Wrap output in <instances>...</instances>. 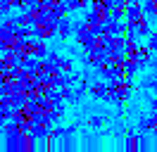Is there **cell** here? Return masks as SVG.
I'll return each mask as SVG.
<instances>
[{
    "instance_id": "cell-5",
    "label": "cell",
    "mask_w": 157,
    "mask_h": 152,
    "mask_svg": "<svg viewBox=\"0 0 157 152\" xmlns=\"http://www.w3.org/2000/svg\"><path fill=\"white\" fill-rule=\"evenodd\" d=\"M57 71H62V74L74 71V59L67 57V55H59V59H57Z\"/></svg>"
},
{
    "instance_id": "cell-15",
    "label": "cell",
    "mask_w": 157,
    "mask_h": 152,
    "mask_svg": "<svg viewBox=\"0 0 157 152\" xmlns=\"http://www.w3.org/2000/svg\"><path fill=\"white\" fill-rule=\"evenodd\" d=\"M128 2H140V0H128Z\"/></svg>"
},
{
    "instance_id": "cell-6",
    "label": "cell",
    "mask_w": 157,
    "mask_h": 152,
    "mask_svg": "<svg viewBox=\"0 0 157 152\" xmlns=\"http://www.w3.org/2000/svg\"><path fill=\"white\" fill-rule=\"evenodd\" d=\"M138 62L133 59V57H126V62H124V74H126V78H133V76L138 74Z\"/></svg>"
},
{
    "instance_id": "cell-1",
    "label": "cell",
    "mask_w": 157,
    "mask_h": 152,
    "mask_svg": "<svg viewBox=\"0 0 157 152\" xmlns=\"http://www.w3.org/2000/svg\"><path fill=\"white\" fill-rule=\"evenodd\" d=\"M138 131L145 133V135H155L157 133V112H150L145 116L138 119Z\"/></svg>"
},
{
    "instance_id": "cell-11",
    "label": "cell",
    "mask_w": 157,
    "mask_h": 152,
    "mask_svg": "<svg viewBox=\"0 0 157 152\" xmlns=\"http://www.w3.org/2000/svg\"><path fill=\"white\" fill-rule=\"evenodd\" d=\"M147 50H150V52H157V36H155V33H150V40H147Z\"/></svg>"
},
{
    "instance_id": "cell-12",
    "label": "cell",
    "mask_w": 157,
    "mask_h": 152,
    "mask_svg": "<svg viewBox=\"0 0 157 152\" xmlns=\"http://www.w3.org/2000/svg\"><path fill=\"white\" fill-rule=\"evenodd\" d=\"M88 124L93 126V128H100V126L105 124V119H102V116H90V119H88Z\"/></svg>"
},
{
    "instance_id": "cell-14",
    "label": "cell",
    "mask_w": 157,
    "mask_h": 152,
    "mask_svg": "<svg viewBox=\"0 0 157 152\" xmlns=\"http://www.w3.org/2000/svg\"><path fill=\"white\" fill-rule=\"evenodd\" d=\"M2 2H7L10 7H17V0H2Z\"/></svg>"
},
{
    "instance_id": "cell-4",
    "label": "cell",
    "mask_w": 157,
    "mask_h": 152,
    "mask_svg": "<svg viewBox=\"0 0 157 152\" xmlns=\"http://www.w3.org/2000/svg\"><path fill=\"white\" fill-rule=\"evenodd\" d=\"M140 7H143V14H147L150 21L157 17V0H140Z\"/></svg>"
},
{
    "instance_id": "cell-7",
    "label": "cell",
    "mask_w": 157,
    "mask_h": 152,
    "mask_svg": "<svg viewBox=\"0 0 157 152\" xmlns=\"http://www.w3.org/2000/svg\"><path fill=\"white\" fill-rule=\"evenodd\" d=\"M62 2H64L67 12H78V10H86V5L90 0H62Z\"/></svg>"
},
{
    "instance_id": "cell-13",
    "label": "cell",
    "mask_w": 157,
    "mask_h": 152,
    "mask_svg": "<svg viewBox=\"0 0 157 152\" xmlns=\"http://www.w3.org/2000/svg\"><path fill=\"white\" fill-rule=\"evenodd\" d=\"M10 5H7V2H2V0H0V19L2 17H7V14H10Z\"/></svg>"
},
{
    "instance_id": "cell-2",
    "label": "cell",
    "mask_w": 157,
    "mask_h": 152,
    "mask_svg": "<svg viewBox=\"0 0 157 152\" xmlns=\"http://www.w3.org/2000/svg\"><path fill=\"white\" fill-rule=\"evenodd\" d=\"M133 59L138 62V66L143 69V66H155V52H150L147 48H143V45H138L136 48V52H133Z\"/></svg>"
},
{
    "instance_id": "cell-8",
    "label": "cell",
    "mask_w": 157,
    "mask_h": 152,
    "mask_svg": "<svg viewBox=\"0 0 157 152\" xmlns=\"http://www.w3.org/2000/svg\"><path fill=\"white\" fill-rule=\"evenodd\" d=\"M126 152H138V133H126Z\"/></svg>"
},
{
    "instance_id": "cell-10",
    "label": "cell",
    "mask_w": 157,
    "mask_h": 152,
    "mask_svg": "<svg viewBox=\"0 0 157 152\" xmlns=\"http://www.w3.org/2000/svg\"><path fill=\"white\" fill-rule=\"evenodd\" d=\"M155 83H157L155 74H150V76H145V78H143V88H147L150 93H155Z\"/></svg>"
},
{
    "instance_id": "cell-3",
    "label": "cell",
    "mask_w": 157,
    "mask_h": 152,
    "mask_svg": "<svg viewBox=\"0 0 157 152\" xmlns=\"http://www.w3.org/2000/svg\"><path fill=\"white\" fill-rule=\"evenodd\" d=\"M55 36H57L59 40L71 38V21L67 19V14H64V17H59L57 21H55Z\"/></svg>"
},
{
    "instance_id": "cell-9",
    "label": "cell",
    "mask_w": 157,
    "mask_h": 152,
    "mask_svg": "<svg viewBox=\"0 0 157 152\" xmlns=\"http://www.w3.org/2000/svg\"><path fill=\"white\" fill-rule=\"evenodd\" d=\"M105 90H107V86H105V83H95V86H90V95H93L95 100H102Z\"/></svg>"
}]
</instances>
